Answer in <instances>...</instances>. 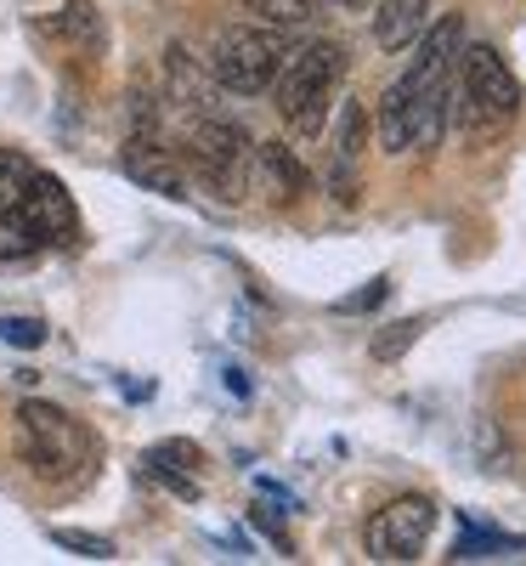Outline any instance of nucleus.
I'll use <instances>...</instances> for the list:
<instances>
[{
  "label": "nucleus",
  "mask_w": 526,
  "mask_h": 566,
  "mask_svg": "<svg viewBox=\"0 0 526 566\" xmlns=\"http://www.w3.org/2000/svg\"><path fill=\"white\" fill-rule=\"evenodd\" d=\"M464 45V18H442L419 34L413 69L379 97V142L391 154H424L442 142L448 125V80H453V57Z\"/></svg>",
  "instance_id": "nucleus-1"
},
{
  "label": "nucleus",
  "mask_w": 526,
  "mask_h": 566,
  "mask_svg": "<svg viewBox=\"0 0 526 566\" xmlns=\"http://www.w3.org/2000/svg\"><path fill=\"white\" fill-rule=\"evenodd\" d=\"M346 80V52L334 40H312L301 45L295 57H283L277 69V114L290 119L301 136H317L328 108H334V91Z\"/></svg>",
  "instance_id": "nucleus-2"
},
{
  "label": "nucleus",
  "mask_w": 526,
  "mask_h": 566,
  "mask_svg": "<svg viewBox=\"0 0 526 566\" xmlns=\"http://www.w3.org/2000/svg\"><path fill=\"white\" fill-rule=\"evenodd\" d=\"M453 103H459V125L470 136H493L520 114V85H515V74L504 69V57L493 52V45H470L464 52Z\"/></svg>",
  "instance_id": "nucleus-3"
},
{
  "label": "nucleus",
  "mask_w": 526,
  "mask_h": 566,
  "mask_svg": "<svg viewBox=\"0 0 526 566\" xmlns=\"http://www.w3.org/2000/svg\"><path fill=\"white\" fill-rule=\"evenodd\" d=\"M18 448H23V459H29L34 476H52V482L74 476V470L91 459L85 424L69 419V413L52 408V402H23V408H18Z\"/></svg>",
  "instance_id": "nucleus-4"
},
{
  "label": "nucleus",
  "mask_w": 526,
  "mask_h": 566,
  "mask_svg": "<svg viewBox=\"0 0 526 566\" xmlns=\"http://www.w3.org/2000/svg\"><path fill=\"white\" fill-rule=\"evenodd\" d=\"M283 57H290L283 52V34H272V29H227L215 40L210 69L232 97H261L266 85H277Z\"/></svg>",
  "instance_id": "nucleus-5"
},
{
  "label": "nucleus",
  "mask_w": 526,
  "mask_h": 566,
  "mask_svg": "<svg viewBox=\"0 0 526 566\" xmlns=\"http://www.w3.org/2000/svg\"><path fill=\"white\" fill-rule=\"evenodd\" d=\"M250 159H255L250 136L232 119H199L193 130H187V165L227 199H238V187H244V176H250Z\"/></svg>",
  "instance_id": "nucleus-6"
},
{
  "label": "nucleus",
  "mask_w": 526,
  "mask_h": 566,
  "mask_svg": "<svg viewBox=\"0 0 526 566\" xmlns=\"http://www.w3.org/2000/svg\"><path fill=\"white\" fill-rule=\"evenodd\" d=\"M430 527H436V504L424 493H402L386 510H374L362 544L374 560H419V549L430 544Z\"/></svg>",
  "instance_id": "nucleus-7"
},
{
  "label": "nucleus",
  "mask_w": 526,
  "mask_h": 566,
  "mask_svg": "<svg viewBox=\"0 0 526 566\" xmlns=\"http://www.w3.org/2000/svg\"><path fill=\"white\" fill-rule=\"evenodd\" d=\"M18 216L34 227V239H40L45 250H52V244H69L74 232H80V216H74L69 187H63L57 176H45V170H34V181H29V193H23Z\"/></svg>",
  "instance_id": "nucleus-8"
},
{
  "label": "nucleus",
  "mask_w": 526,
  "mask_h": 566,
  "mask_svg": "<svg viewBox=\"0 0 526 566\" xmlns=\"http://www.w3.org/2000/svg\"><path fill=\"white\" fill-rule=\"evenodd\" d=\"M125 176L141 181V187H154V193H165V199H181V193H187L181 159H176L170 148H159L154 130H136V136H130V148H125Z\"/></svg>",
  "instance_id": "nucleus-9"
},
{
  "label": "nucleus",
  "mask_w": 526,
  "mask_h": 566,
  "mask_svg": "<svg viewBox=\"0 0 526 566\" xmlns=\"http://www.w3.org/2000/svg\"><path fill=\"white\" fill-rule=\"evenodd\" d=\"M141 470H148L154 482H165L176 499H199V470H204V453H199L193 442H159V448H148Z\"/></svg>",
  "instance_id": "nucleus-10"
},
{
  "label": "nucleus",
  "mask_w": 526,
  "mask_h": 566,
  "mask_svg": "<svg viewBox=\"0 0 526 566\" xmlns=\"http://www.w3.org/2000/svg\"><path fill=\"white\" fill-rule=\"evenodd\" d=\"M424 29H430V0H379L374 12L379 52H408V45H419Z\"/></svg>",
  "instance_id": "nucleus-11"
},
{
  "label": "nucleus",
  "mask_w": 526,
  "mask_h": 566,
  "mask_svg": "<svg viewBox=\"0 0 526 566\" xmlns=\"http://www.w3.org/2000/svg\"><path fill=\"white\" fill-rule=\"evenodd\" d=\"M362 103L340 108V136H334V199H357V165H362Z\"/></svg>",
  "instance_id": "nucleus-12"
},
{
  "label": "nucleus",
  "mask_w": 526,
  "mask_h": 566,
  "mask_svg": "<svg viewBox=\"0 0 526 566\" xmlns=\"http://www.w3.org/2000/svg\"><path fill=\"white\" fill-rule=\"evenodd\" d=\"M261 170L272 176L277 199H301V193H306V170L295 165L290 148H277V142H266V148H261Z\"/></svg>",
  "instance_id": "nucleus-13"
},
{
  "label": "nucleus",
  "mask_w": 526,
  "mask_h": 566,
  "mask_svg": "<svg viewBox=\"0 0 526 566\" xmlns=\"http://www.w3.org/2000/svg\"><path fill=\"white\" fill-rule=\"evenodd\" d=\"M45 244L34 239V227L18 216V210H7L0 216V261H29V255H40Z\"/></svg>",
  "instance_id": "nucleus-14"
},
{
  "label": "nucleus",
  "mask_w": 526,
  "mask_h": 566,
  "mask_svg": "<svg viewBox=\"0 0 526 566\" xmlns=\"http://www.w3.org/2000/svg\"><path fill=\"white\" fill-rule=\"evenodd\" d=\"M29 181H34V165H29V159H18V154H0V216L23 205Z\"/></svg>",
  "instance_id": "nucleus-15"
},
{
  "label": "nucleus",
  "mask_w": 526,
  "mask_h": 566,
  "mask_svg": "<svg viewBox=\"0 0 526 566\" xmlns=\"http://www.w3.org/2000/svg\"><path fill=\"white\" fill-rule=\"evenodd\" d=\"M250 7H255L261 18H272L277 29H290V23H306V18H317V7H323V0H250Z\"/></svg>",
  "instance_id": "nucleus-16"
},
{
  "label": "nucleus",
  "mask_w": 526,
  "mask_h": 566,
  "mask_svg": "<svg viewBox=\"0 0 526 566\" xmlns=\"http://www.w3.org/2000/svg\"><path fill=\"white\" fill-rule=\"evenodd\" d=\"M52 544H63V549L85 555V560H114V544H108V538H97V533H74V527H52Z\"/></svg>",
  "instance_id": "nucleus-17"
},
{
  "label": "nucleus",
  "mask_w": 526,
  "mask_h": 566,
  "mask_svg": "<svg viewBox=\"0 0 526 566\" xmlns=\"http://www.w3.org/2000/svg\"><path fill=\"white\" fill-rule=\"evenodd\" d=\"M0 340L18 352H34V346H45V323L40 317H0Z\"/></svg>",
  "instance_id": "nucleus-18"
},
{
  "label": "nucleus",
  "mask_w": 526,
  "mask_h": 566,
  "mask_svg": "<svg viewBox=\"0 0 526 566\" xmlns=\"http://www.w3.org/2000/svg\"><path fill=\"white\" fill-rule=\"evenodd\" d=\"M493 549H515V538H493V533H464V538L453 544V560H482V555H493Z\"/></svg>",
  "instance_id": "nucleus-19"
},
{
  "label": "nucleus",
  "mask_w": 526,
  "mask_h": 566,
  "mask_svg": "<svg viewBox=\"0 0 526 566\" xmlns=\"http://www.w3.org/2000/svg\"><path fill=\"white\" fill-rule=\"evenodd\" d=\"M419 328H424L419 317H408V323H391V335H379V340H374V357H397L402 346H413V340H419Z\"/></svg>",
  "instance_id": "nucleus-20"
},
{
  "label": "nucleus",
  "mask_w": 526,
  "mask_h": 566,
  "mask_svg": "<svg viewBox=\"0 0 526 566\" xmlns=\"http://www.w3.org/2000/svg\"><path fill=\"white\" fill-rule=\"evenodd\" d=\"M386 295H391V283H386V277H374L368 290H357V295H346V301H340V312H368V306H379Z\"/></svg>",
  "instance_id": "nucleus-21"
},
{
  "label": "nucleus",
  "mask_w": 526,
  "mask_h": 566,
  "mask_svg": "<svg viewBox=\"0 0 526 566\" xmlns=\"http://www.w3.org/2000/svg\"><path fill=\"white\" fill-rule=\"evenodd\" d=\"M323 7H357V0H323Z\"/></svg>",
  "instance_id": "nucleus-22"
}]
</instances>
